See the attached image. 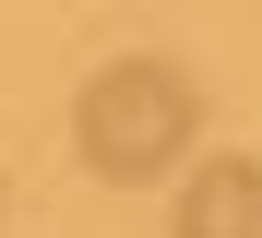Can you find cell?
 Here are the masks:
<instances>
[{"mask_svg":"<svg viewBox=\"0 0 262 238\" xmlns=\"http://www.w3.org/2000/svg\"><path fill=\"white\" fill-rule=\"evenodd\" d=\"M72 143H83V167L119 179V190H143L167 167H191V143H203V83L179 60H107L96 83H83V107H72Z\"/></svg>","mask_w":262,"mask_h":238,"instance_id":"6da1fadb","label":"cell"},{"mask_svg":"<svg viewBox=\"0 0 262 238\" xmlns=\"http://www.w3.org/2000/svg\"><path fill=\"white\" fill-rule=\"evenodd\" d=\"M179 238H262V155H203L179 179Z\"/></svg>","mask_w":262,"mask_h":238,"instance_id":"7a4b0ae2","label":"cell"}]
</instances>
